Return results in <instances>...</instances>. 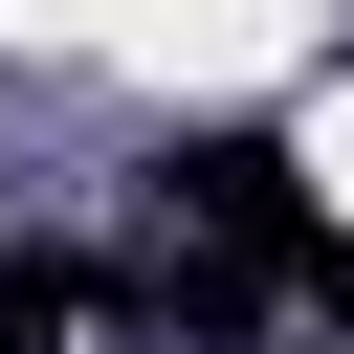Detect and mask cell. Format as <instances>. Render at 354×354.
I'll use <instances>...</instances> for the list:
<instances>
[{
	"instance_id": "1",
	"label": "cell",
	"mask_w": 354,
	"mask_h": 354,
	"mask_svg": "<svg viewBox=\"0 0 354 354\" xmlns=\"http://www.w3.org/2000/svg\"><path fill=\"white\" fill-rule=\"evenodd\" d=\"M111 332H133V354H243V332H266V266H221V243L155 221V243L111 266Z\"/></svg>"
},
{
	"instance_id": "3",
	"label": "cell",
	"mask_w": 354,
	"mask_h": 354,
	"mask_svg": "<svg viewBox=\"0 0 354 354\" xmlns=\"http://www.w3.org/2000/svg\"><path fill=\"white\" fill-rule=\"evenodd\" d=\"M0 243H22V199H0Z\"/></svg>"
},
{
	"instance_id": "2",
	"label": "cell",
	"mask_w": 354,
	"mask_h": 354,
	"mask_svg": "<svg viewBox=\"0 0 354 354\" xmlns=\"http://www.w3.org/2000/svg\"><path fill=\"white\" fill-rule=\"evenodd\" d=\"M111 310V266H66V243H0V354H66Z\"/></svg>"
}]
</instances>
